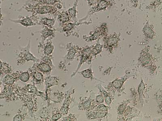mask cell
I'll use <instances>...</instances> for the list:
<instances>
[{
	"label": "cell",
	"mask_w": 162,
	"mask_h": 121,
	"mask_svg": "<svg viewBox=\"0 0 162 121\" xmlns=\"http://www.w3.org/2000/svg\"><path fill=\"white\" fill-rule=\"evenodd\" d=\"M60 79L58 77L48 76L45 79L46 100L48 99V91L52 86L59 85Z\"/></svg>",
	"instance_id": "15"
},
{
	"label": "cell",
	"mask_w": 162,
	"mask_h": 121,
	"mask_svg": "<svg viewBox=\"0 0 162 121\" xmlns=\"http://www.w3.org/2000/svg\"><path fill=\"white\" fill-rule=\"evenodd\" d=\"M104 97L102 94H101V93L100 94H98V95L96 96L95 98L94 99V100L93 104H92V109H91V110H92V109L95 108L98 104L104 103Z\"/></svg>",
	"instance_id": "29"
},
{
	"label": "cell",
	"mask_w": 162,
	"mask_h": 121,
	"mask_svg": "<svg viewBox=\"0 0 162 121\" xmlns=\"http://www.w3.org/2000/svg\"><path fill=\"white\" fill-rule=\"evenodd\" d=\"M28 71L30 73V77L35 84L41 85L44 83L45 79L42 73L32 67L29 69Z\"/></svg>",
	"instance_id": "12"
},
{
	"label": "cell",
	"mask_w": 162,
	"mask_h": 121,
	"mask_svg": "<svg viewBox=\"0 0 162 121\" xmlns=\"http://www.w3.org/2000/svg\"><path fill=\"white\" fill-rule=\"evenodd\" d=\"M30 41H29L27 46L25 47H20V51L17 55V65L20 66L24 65L25 63L29 61H33L34 63H37L40 61L30 52Z\"/></svg>",
	"instance_id": "1"
},
{
	"label": "cell",
	"mask_w": 162,
	"mask_h": 121,
	"mask_svg": "<svg viewBox=\"0 0 162 121\" xmlns=\"http://www.w3.org/2000/svg\"><path fill=\"white\" fill-rule=\"evenodd\" d=\"M21 71L17 70L15 72H12L6 75L4 78L3 81L5 85H12L17 81L19 80V75Z\"/></svg>",
	"instance_id": "16"
},
{
	"label": "cell",
	"mask_w": 162,
	"mask_h": 121,
	"mask_svg": "<svg viewBox=\"0 0 162 121\" xmlns=\"http://www.w3.org/2000/svg\"><path fill=\"white\" fill-rule=\"evenodd\" d=\"M139 61L142 66L150 70L154 71L156 69V67L154 65L153 57L149 52V48L147 47L142 50Z\"/></svg>",
	"instance_id": "5"
},
{
	"label": "cell",
	"mask_w": 162,
	"mask_h": 121,
	"mask_svg": "<svg viewBox=\"0 0 162 121\" xmlns=\"http://www.w3.org/2000/svg\"><path fill=\"white\" fill-rule=\"evenodd\" d=\"M76 25L73 23L68 22L63 24V30L64 32H69L71 31L73 28H74L75 26Z\"/></svg>",
	"instance_id": "35"
},
{
	"label": "cell",
	"mask_w": 162,
	"mask_h": 121,
	"mask_svg": "<svg viewBox=\"0 0 162 121\" xmlns=\"http://www.w3.org/2000/svg\"><path fill=\"white\" fill-rule=\"evenodd\" d=\"M31 78L30 73L28 70L26 71H22L20 73L19 75V80L24 83H26L29 81Z\"/></svg>",
	"instance_id": "28"
},
{
	"label": "cell",
	"mask_w": 162,
	"mask_h": 121,
	"mask_svg": "<svg viewBox=\"0 0 162 121\" xmlns=\"http://www.w3.org/2000/svg\"><path fill=\"white\" fill-rule=\"evenodd\" d=\"M21 88L18 85H7L5 87L1 94L2 98L8 101H16L19 99Z\"/></svg>",
	"instance_id": "3"
},
{
	"label": "cell",
	"mask_w": 162,
	"mask_h": 121,
	"mask_svg": "<svg viewBox=\"0 0 162 121\" xmlns=\"http://www.w3.org/2000/svg\"><path fill=\"white\" fill-rule=\"evenodd\" d=\"M21 91L26 94L35 96H39L43 99L46 100L45 94L43 92L39 91L35 85L33 84H27L25 86L21 88Z\"/></svg>",
	"instance_id": "8"
},
{
	"label": "cell",
	"mask_w": 162,
	"mask_h": 121,
	"mask_svg": "<svg viewBox=\"0 0 162 121\" xmlns=\"http://www.w3.org/2000/svg\"><path fill=\"white\" fill-rule=\"evenodd\" d=\"M61 0H37V5L54 6L59 3Z\"/></svg>",
	"instance_id": "31"
},
{
	"label": "cell",
	"mask_w": 162,
	"mask_h": 121,
	"mask_svg": "<svg viewBox=\"0 0 162 121\" xmlns=\"http://www.w3.org/2000/svg\"><path fill=\"white\" fill-rule=\"evenodd\" d=\"M12 22L16 23L21 24L24 26H31L36 25L35 23L33 22V19H32L30 17H26L21 20L13 21Z\"/></svg>",
	"instance_id": "23"
},
{
	"label": "cell",
	"mask_w": 162,
	"mask_h": 121,
	"mask_svg": "<svg viewBox=\"0 0 162 121\" xmlns=\"http://www.w3.org/2000/svg\"><path fill=\"white\" fill-rule=\"evenodd\" d=\"M145 38L148 40H152L155 37L156 33L152 26L148 22L146 23L143 29Z\"/></svg>",
	"instance_id": "17"
},
{
	"label": "cell",
	"mask_w": 162,
	"mask_h": 121,
	"mask_svg": "<svg viewBox=\"0 0 162 121\" xmlns=\"http://www.w3.org/2000/svg\"><path fill=\"white\" fill-rule=\"evenodd\" d=\"M2 65H3V62L0 60V71H1V69H2Z\"/></svg>",
	"instance_id": "39"
},
{
	"label": "cell",
	"mask_w": 162,
	"mask_h": 121,
	"mask_svg": "<svg viewBox=\"0 0 162 121\" xmlns=\"http://www.w3.org/2000/svg\"><path fill=\"white\" fill-rule=\"evenodd\" d=\"M32 11L40 14H54L58 12V9L54 6L40 5L37 4L31 7Z\"/></svg>",
	"instance_id": "7"
},
{
	"label": "cell",
	"mask_w": 162,
	"mask_h": 121,
	"mask_svg": "<svg viewBox=\"0 0 162 121\" xmlns=\"http://www.w3.org/2000/svg\"><path fill=\"white\" fill-rule=\"evenodd\" d=\"M82 75V76L86 79H91V80L97 79L94 77L92 69L91 68H88V69H85L79 72Z\"/></svg>",
	"instance_id": "26"
},
{
	"label": "cell",
	"mask_w": 162,
	"mask_h": 121,
	"mask_svg": "<svg viewBox=\"0 0 162 121\" xmlns=\"http://www.w3.org/2000/svg\"><path fill=\"white\" fill-rule=\"evenodd\" d=\"M74 92V89H71L70 90L68 91L64 96L65 99L64 103L61 109H59L60 113L63 116L69 114V111L70 110L69 106L73 101V98L72 97L71 95Z\"/></svg>",
	"instance_id": "9"
},
{
	"label": "cell",
	"mask_w": 162,
	"mask_h": 121,
	"mask_svg": "<svg viewBox=\"0 0 162 121\" xmlns=\"http://www.w3.org/2000/svg\"><path fill=\"white\" fill-rule=\"evenodd\" d=\"M120 41V36L114 33L105 38V43L103 47L110 53H112L117 47Z\"/></svg>",
	"instance_id": "6"
},
{
	"label": "cell",
	"mask_w": 162,
	"mask_h": 121,
	"mask_svg": "<svg viewBox=\"0 0 162 121\" xmlns=\"http://www.w3.org/2000/svg\"><path fill=\"white\" fill-rule=\"evenodd\" d=\"M145 89V84H144L143 81L142 80L138 88V92L139 95H140V99L141 100L142 98H143V94H144V92Z\"/></svg>",
	"instance_id": "38"
},
{
	"label": "cell",
	"mask_w": 162,
	"mask_h": 121,
	"mask_svg": "<svg viewBox=\"0 0 162 121\" xmlns=\"http://www.w3.org/2000/svg\"><path fill=\"white\" fill-rule=\"evenodd\" d=\"M108 112H97L90 110L86 112V116L88 119L91 120L102 119L107 116Z\"/></svg>",
	"instance_id": "18"
},
{
	"label": "cell",
	"mask_w": 162,
	"mask_h": 121,
	"mask_svg": "<svg viewBox=\"0 0 162 121\" xmlns=\"http://www.w3.org/2000/svg\"><path fill=\"white\" fill-rule=\"evenodd\" d=\"M80 57V62L78 68H77L75 72L73 73L71 75V77H74L78 73V70L80 69L83 64L88 62H91L93 55L92 54V46L86 47H79L78 52Z\"/></svg>",
	"instance_id": "4"
},
{
	"label": "cell",
	"mask_w": 162,
	"mask_h": 121,
	"mask_svg": "<svg viewBox=\"0 0 162 121\" xmlns=\"http://www.w3.org/2000/svg\"><path fill=\"white\" fill-rule=\"evenodd\" d=\"M58 18L60 22L63 24L69 22L71 19L67 11H63L60 13L58 16Z\"/></svg>",
	"instance_id": "25"
},
{
	"label": "cell",
	"mask_w": 162,
	"mask_h": 121,
	"mask_svg": "<svg viewBox=\"0 0 162 121\" xmlns=\"http://www.w3.org/2000/svg\"><path fill=\"white\" fill-rule=\"evenodd\" d=\"M19 99L21 100L24 106L28 110V113L30 116H33L38 110L37 100L36 96L21 91L19 95Z\"/></svg>",
	"instance_id": "2"
},
{
	"label": "cell",
	"mask_w": 162,
	"mask_h": 121,
	"mask_svg": "<svg viewBox=\"0 0 162 121\" xmlns=\"http://www.w3.org/2000/svg\"><path fill=\"white\" fill-rule=\"evenodd\" d=\"M63 117V115L60 113L59 109L53 111L52 115L51 118V121H56L59 120Z\"/></svg>",
	"instance_id": "36"
},
{
	"label": "cell",
	"mask_w": 162,
	"mask_h": 121,
	"mask_svg": "<svg viewBox=\"0 0 162 121\" xmlns=\"http://www.w3.org/2000/svg\"><path fill=\"white\" fill-rule=\"evenodd\" d=\"M103 46L100 44H97L96 45L92 46V54L93 56H96L102 51V47Z\"/></svg>",
	"instance_id": "34"
},
{
	"label": "cell",
	"mask_w": 162,
	"mask_h": 121,
	"mask_svg": "<svg viewBox=\"0 0 162 121\" xmlns=\"http://www.w3.org/2000/svg\"><path fill=\"white\" fill-rule=\"evenodd\" d=\"M79 48V47L72 43L68 44L67 47L68 53L64 57V63L68 64L74 60L75 55L78 53Z\"/></svg>",
	"instance_id": "10"
},
{
	"label": "cell",
	"mask_w": 162,
	"mask_h": 121,
	"mask_svg": "<svg viewBox=\"0 0 162 121\" xmlns=\"http://www.w3.org/2000/svg\"><path fill=\"white\" fill-rule=\"evenodd\" d=\"M78 118L73 113H70L67 116L63 117L62 118L61 121H77Z\"/></svg>",
	"instance_id": "37"
},
{
	"label": "cell",
	"mask_w": 162,
	"mask_h": 121,
	"mask_svg": "<svg viewBox=\"0 0 162 121\" xmlns=\"http://www.w3.org/2000/svg\"><path fill=\"white\" fill-rule=\"evenodd\" d=\"M110 109V106L106 105L103 103L98 104L92 110L97 112H108Z\"/></svg>",
	"instance_id": "30"
},
{
	"label": "cell",
	"mask_w": 162,
	"mask_h": 121,
	"mask_svg": "<svg viewBox=\"0 0 162 121\" xmlns=\"http://www.w3.org/2000/svg\"><path fill=\"white\" fill-rule=\"evenodd\" d=\"M94 99L91 96L81 98L78 105L79 110L86 112L91 110Z\"/></svg>",
	"instance_id": "13"
},
{
	"label": "cell",
	"mask_w": 162,
	"mask_h": 121,
	"mask_svg": "<svg viewBox=\"0 0 162 121\" xmlns=\"http://www.w3.org/2000/svg\"><path fill=\"white\" fill-rule=\"evenodd\" d=\"M98 88L99 89L101 94H102L104 98L105 101L106 102V105L110 106L113 100V96L110 94L104 89L101 85L98 86Z\"/></svg>",
	"instance_id": "20"
},
{
	"label": "cell",
	"mask_w": 162,
	"mask_h": 121,
	"mask_svg": "<svg viewBox=\"0 0 162 121\" xmlns=\"http://www.w3.org/2000/svg\"><path fill=\"white\" fill-rule=\"evenodd\" d=\"M32 67L46 75L50 74L53 69L49 64L41 60L39 62L34 64Z\"/></svg>",
	"instance_id": "14"
},
{
	"label": "cell",
	"mask_w": 162,
	"mask_h": 121,
	"mask_svg": "<svg viewBox=\"0 0 162 121\" xmlns=\"http://www.w3.org/2000/svg\"><path fill=\"white\" fill-rule=\"evenodd\" d=\"M128 75V74H126L124 77L122 78L121 79L118 78L110 83L107 86V89L111 90V91H116V90H119L122 87L126 81L130 77Z\"/></svg>",
	"instance_id": "11"
},
{
	"label": "cell",
	"mask_w": 162,
	"mask_h": 121,
	"mask_svg": "<svg viewBox=\"0 0 162 121\" xmlns=\"http://www.w3.org/2000/svg\"><path fill=\"white\" fill-rule=\"evenodd\" d=\"M55 20L53 19L44 18L42 19L40 22L41 23L44 25V26H48V27L52 28L55 24Z\"/></svg>",
	"instance_id": "33"
},
{
	"label": "cell",
	"mask_w": 162,
	"mask_h": 121,
	"mask_svg": "<svg viewBox=\"0 0 162 121\" xmlns=\"http://www.w3.org/2000/svg\"><path fill=\"white\" fill-rule=\"evenodd\" d=\"M24 108V106L23 105L22 108L19 109L17 114L15 115L13 118V121H21L25 120L26 116H27V112H26V111H23Z\"/></svg>",
	"instance_id": "22"
},
{
	"label": "cell",
	"mask_w": 162,
	"mask_h": 121,
	"mask_svg": "<svg viewBox=\"0 0 162 121\" xmlns=\"http://www.w3.org/2000/svg\"><path fill=\"white\" fill-rule=\"evenodd\" d=\"M54 49V46L52 41H50L47 43L44 47V56H50L52 54Z\"/></svg>",
	"instance_id": "24"
},
{
	"label": "cell",
	"mask_w": 162,
	"mask_h": 121,
	"mask_svg": "<svg viewBox=\"0 0 162 121\" xmlns=\"http://www.w3.org/2000/svg\"><path fill=\"white\" fill-rule=\"evenodd\" d=\"M78 0H76L74 6L73 7L68 9V12L70 16L71 19H72L74 21H76V7L77 3H78Z\"/></svg>",
	"instance_id": "27"
},
{
	"label": "cell",
	"mask_w": 162,
	"mask_h": 121,
	"mask_svg": "<svg viewBox=\"0 0 162 121\" xmlns=\"http://www.w3.org/2000/svg\"><path fill=\"white\" fill-rule=\"evenodd\" d=\"M44 26L45 27L41 32V36L42 38L43 42H44L47 38L54 35V30L52 28Z\"/></svg>",
	"instance_id": "21"
},
{
	"label": "cell",
	"mask_w": 162,
	"mask_h": 121,
	"mask_svg": "<svg viewBox=\"0 0 162 121\" xmlns=\"http://www.w3.org/2000/svg\"><path fill=\"white\" fill-rule=\"evenodd\" d=\"M112 4L111 0H100L91 11L94 13L106 9L110 7Z\"/></svg>",
	"instance_id": "19"
},
{
	"label": "cell",
	"mask_w": 162,
	"mask_h": 121,
	"mask_svg": "<svg viewBox=\"0 0 162 121\" xmlns=\"http://www.w3.org/2000/svg\"><path fill=\"white\" fill-rule=\"evenodd\" d=\"M12 72L13 70L11 66L7 63L3 62L2 69L0 71V74L7 75V74Z\"/></svg>",
	"instance_id": "32"
}]
</instances>
